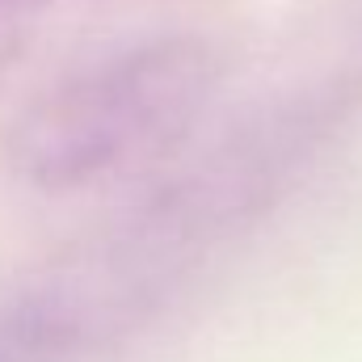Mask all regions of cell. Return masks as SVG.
<instances>
[{"label":"cell","mask_w":362,"mask_h":362,"mask_svg":"<svg viewBox=\"0 0 362 362\" xmlns=\"http://www.w3.org/2000/svg\"><path fill=\"white\" fill-rule=\"evenodd\" d=\"M219 85L202 38H148L38 93L8 127V173L34 189H76L127 169L198 122Z\"/></svg>","instance_id":"6da1fadb"}]
</instances>
